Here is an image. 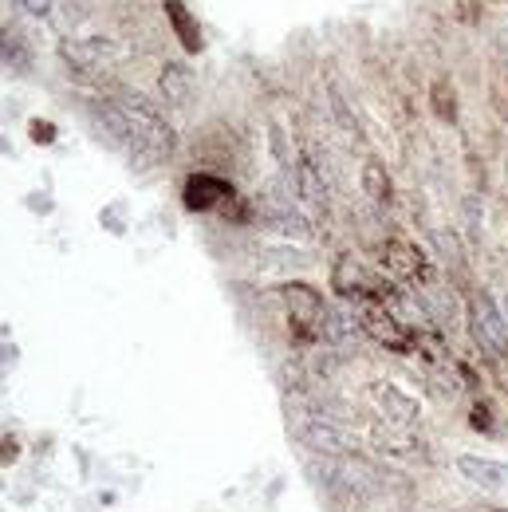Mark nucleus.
Here are the masks:
<instances>
[{"label":"nucleus","mask_w":508,"mask_h":512,"mask_svg":"<svg viewBox=\"0 0 508 512\" xmlns=\"http://www.w3.org/2000/svg\"><path fill=\"white\" fill-rule=\"evenodd\" d=\"M119 103L127 107V119H130V150H127L130 162H138V166H158V162H166V158L174 154V146H178L174 127H170L142 95H123Z\"/></svg>","instance_id":"nucleus-1"},{"label":"nucleus","mask_w":508,"mask_h":512,"mask_svg":"<svg viewBox=\"0 0 508 512\" xmlns=\"http://www.w3.org/2000/svg\"><path fill=\"white\" fill-rule=\"evenodd\" d=\"M300 438H304V446L323 449V453H343V449H347V438H343L331 422H323V418H308V422L300 426Z\"/></svg>","instance_id":"nucleus-10"},{"label":"nucleus","mask_w":508,"mask_h":512,"mask_svg":"<svg viewBox=\"0 0 508 512\" xmlns=\"http://www.w3.org/2000/svg\"><path fill=\"white\" fill-rule=\"evenodd\" d=\"M371 398H375V406L382 410V418H386V422H394V426H414V422L422 418V406H418L402 386L375 383Z\"/></svg>","instance_id":"nucleus-7"},{"label":"nucleus","mask_w":508,"mask_h":512,"mask_svg":"<svg viewBox=\"0 0 508 512\" xmlns=\"http://www.w3.org/2000/svg\"><path fill=\"white\" fill-rule=\"evenodd\" d=\"M363 190L371 193L375 201H386V197H390V178H386V170H382L379 162H367V166H363Z\"/></svg>","instance_id":"nucleus-14"},{"label":"nucleus","mask_w":508,"mask_h":512,"mask_svg":"<svg viewBox=\"0 0 508 512\" xmlns=\"http://www.w3.org/2000/svg\"><path fill=\"white\" fill-rule=\"evenodd\" d=\"M382 268L394 276V280H418L426 272V260H422V249L410 245V241H386L382 245Z\"/></svg>","instance_id":"nucleus-9"},{"label":"nucleus","mask_w":508,"mask_h":512,"mask_svg":"<svg viewBox=\"0 0 508 512\" xmlns=\"http://www.w3.org/2000/svg\"><path fill=\"white\" fill-rule=\"evenodd\" d=\"M434 107H438V115H442L445 123L457 119V91H453V83H445V79L434 83Z\"/></svg>","instance_id":"nucleus-15"},{"label":"nucleus","mask_w":508,"mask_h":512,"mask_svg":"<svg viewBox=\"0 0 508 512\" xmlns=\"http://www.w3.org/2000/svg\"><path fill=\"white\" fill-rule=\"evenodd\" d=\"M359 327L375 339V343H382V347H390V351H410L414 347V327L402 320L390 304H363L359 308Z\"/></svg>","instance_id":"nucleus-4"},{"label":"nucleus","mask_w":508,"mask_h":512,"mask_svg":"<svg viewBox=\"0 0 508 512\" xmlns=\"http://www.w3.org/2000/svg\"><path fill=\"white\" fill-rule=\"evenodd\" d=\"M331 288H339V296L359 300V304H390V280H382L379 272H371L359 256L343 253L331 264Z\"/></svg>","instance_id":"nucleus-2"},{"label":"nucleus","mask_w":508,"mask_h":512,"mask_svg":"<svg viewBox=\"0 0 508 512\" xmlns=\"http://www.w3.org/2000/svg\"><path fill=\"white\" fill-rule=\"evenodd\" d=\"M162 8H166V16H170V24H174L182 48H186V52H201V28H197V20L186 12V4H182V0H162Z\"/></svg>","instance_id":"nucleus-11"},{"label":"nucleus","mask_w":508,"mask_h":512,"mask_svg":"<svg viewBox=\"0 0 508 512\" xmlns=\"http://www.w3.org/2000/svg\"><path fill=\"white\" fill-rule=\"evenodd\" d=\"M16 4H20V8H24V12H32V16H48V12H52V4H56V0H16Z\"/></svg>","instance_id":"nucleus-17"},{"label":"nucleus","mask_w":508,"mask_h":512,"mask_svg":"<svg viewBox=\"0 0 508 512\" xmlns=\"http://www.w3.org/2000/svg\"><path fill=\"white\" fill-rule=\"evenodd\" d=\"M465 221H469V233L481 237V205H477V197H465Z\"/></svg>","instance_id":"nucleus-16"},{"label":"nucleus","mask_w":508,"mask_h":512,"mask_svg":"<svg viewBox=\"0 0 508 512\" xmlns=\"http://www.w3.org/2000/svg\"><path fill=\"white\" fill-rule=\"evenodd\" d=\"M32 138H36V142H52L56 130H52V123H40V119H36V123H32Z\"/></svg>","instance_id":"nucleus-18"},{"label":"nucleus","mask_w":508,"mask_h":512,"mask_svg":"<svg viewBox=\"0 0 508 512\" xmlns=\"http://www.w3.org/2000/svg\"><path fill=\"white\" fill-rule=\"evenodd\" d=\"M296 186L304 193V201H312V205H323V201H327V178H323L316 158H300V162H296Z\"/></svg>","instance_id":"nucleus-12"},{"label":"nucleus","mask_w":508,"mask_h":512,"mask_svg":"<svg viewBox=\"0 0 508 512\" xmlns=\"http://www.w3.org/2000/svg\"><path fill=\"white\" fill-rule=\"evenodd\" d=\"M162 91H166V99L186 103V95H190V71L182 64H166V71H162Z\"/></svg>","instance_id":"nucleus-13"},{"label":"nucleus","mask_w":508,"mask_h":512,"mask_svg":"<svg viewBox=\"0 0 508 512\" xmlns=\"http://www.w3.org/2000/svg\"><path fill=\"white\" fill-rule=\"evenodd\" d=\"M469 331H473V343L481 351L508 355V316L489 292H477L469 300Z\"/></svg>","instance_id":"nucleus-3"},{"label":"nucleus","mask_w":508,"mask_h":512,"mask_svg":"<svg viewBox=\"0 0 508 512\" xmlns=\"http://www.w3.org/2000/svg\"><path fill=\"white\" fill-rule=\"evenodd\" d=\"M225 201H233V186L225 178H213V174H193L186 182V205L193 213H209V209H221Z\"/></svg>","instance_id":"nucleus-8"},{"label":"nucleus","mask_w":508,"mask_h":512,"mask_svg":"<svg viewBox=\"0 0 508 512\" xmlns=\"http://www.w3.org/2000/svg\"><path fill=\"white\" fill-rule=\"evenodd\" d=\"M457 473H461L473 489H481V493L508 497V461L485 457V453H461V457H457Z\"/></svg>","instance_id":"nucleus-6"},{"label":"nucleus","mask_w":508,"mask_h":512,"mask_svg":"<svg viewBox=\"0 0 508 512\" xmlns=\"http://www.w3.org/2000/svg\"><path fill=\"white\" fill-rule=\"evenodd\" d=\"M280 296H284V304H288V316H292V327H296L300 339L323 335L327 304H323V296H319L312 284H300V280H296V284H284Z\"/></svg>","instance_id":"nucleus-5"}]
</instances>
